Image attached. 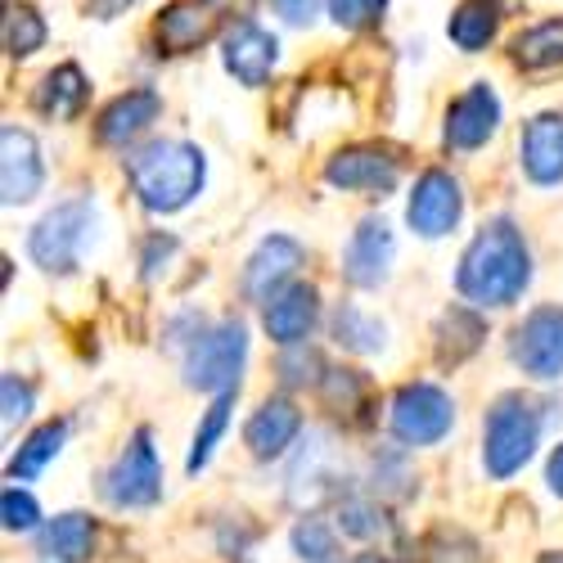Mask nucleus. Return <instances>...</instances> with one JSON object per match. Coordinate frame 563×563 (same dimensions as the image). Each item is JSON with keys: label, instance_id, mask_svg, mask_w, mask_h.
I'll use <instances>...</instances> for the list:
<instances>
[{"label": "nucleus", "instance_id": "nucleus-1", "mask_svg": "<svg viewBox=\"0 0 563 563\" xmlns=\"http://www.w3.org/2000/svg\"><path fill=\"white\" fill-rule=\"evenodd\" d=\"M528 279H532V257L523 244V230L496 217L474 234V244L464 249L460 271H455V289L474 307H509L523 298Z\"/></svg>", "mask_w": 563, "mask_h": 563}, {"label": "nucleus", "instance_id": "nucleus-2", "mask_svg": "<svg viewBox=\"0 0 563 563\" xmlns=\"http://www.w3.org/2000/svg\"><path fill=\"white\" fill-rule=\"evenodd\" d=\"M131 190L150 212H180L199 190H203V154L190 140H154L126 163Z\"/></svg>", "mask_w": 563, "mask_h": 563}, {"label": "nucleus", "instance_id": "nucleus-3", "mask_svg": "<svg viewBox=\"0 0 563 563\" xmlns=\"http://www.w3.org/2000/svg\"><path fill=\"white\" fill-rule=\"evenodd\" d=\"M90 230H96V203L90 199H64L32 225L27 253L41 271L68 275V271H77L81 249L90 244Z\"/></svg>", "mask_w": 563, "mask_h": 563}, {"label": "nucleus", "instance_id": "nucleus-4", "mask_svg": "<svg viewBox=\"0 0 563 563\" xmlns=\"http://www.w3.org/2000/svg\"><path fill=\"white\" fill-rule=\"evenodd\" d=\"M541 438V415L523 397H500L487 415V438H483V464L492 478H514L532 460Z\"/></svg>", "mask_w": 563, "mask_h": 563}, {"label": "nucleus", "instance_id": "nucleus-5", "mask_svg": "<svg viewBox=\"0 0 563 563\" xmlns=\"http://www.w3.org/2000/svg\"><path fill=\"white\" fill-rule=\"evenodd\" d=\"M244 356H249V330L240 320H221L212 330H195L190 356H185V384L208 388V393L240 388Z\"/></svg>", "mask_w": 563, "mask_h": 563}, {"label": "nucleus", "instance_id": "nucleus-6", "mask_svg": "<svg viewBox=\"0 0 563 563\" xmlns=\"http://www.w3.org/2000/svg\"><path fill=\"white\" fill-rule=\"evenodd\" d=\"M158 496H163V464H158L154 438L145 429H135L126 451L104 474V500L118 509H145V505H158Z\"/></svg>", "mask_w": 563, "mask_h": 563}, {"label": "nucleus", "instance_id": "nucleus-7", "mask_svg": "<svg viewBox=\"0 0 563 563\" xmlns=\"http://www.w3.org/2000/svg\"><path fill=\"white\" fill-rule=\"evenodd\" d=\"M451 419H455V406L438 384H406L393 397L388 424H393V438L406 446H433L451 433Z\"/></svg>", "mask_w": 563, "mask_h": 563}, {"label": "nucleus", "instance_id": "nucleus-8", "mask_svg": "<svg viewBox=\"0 0 563 563\" xmlns=\"http://www.w3.org/2000/svg\"><path fill=\"white\" fill-rule=\"evenodd\" d=\"M324 180H330L334 190H347V195L384 199L397 190L401 163L393 158V150H379V145H347L324 163Z\"/></svg>", "mask_w": 563, "mask_h": 563}, {"label": "nucleus", "instance_id": "nucleus-9", "mask_svg": "<svg viewBox=\"0 0 563 563\" xmlns=\"http://www.w3.org/2000/svg\"><path fill=\"white\" fill-rule=\"evenodd\" d=\"M509 356L532 379H559L563 374V307H537L509 339Z\"/></svg>", "mask_w": 563, "mask_h": 563}, {"label": "nucleus", "instance_id": "nucleus-10", "mask_svg": "<svg viewBox=\"0 0 563 563\" xmlns=\"http://www.w3.org/2000/svg\"><path fill=\"white\" fill-rule=\"evenodd\" d=\"M221 64L240 86L257 90L271 81L275 64H279V41L253 19H234L225 27V41H221Z\"/></svg>", "mask_w": 563, "mask_h": 563}, {"label": "nucleus", "instance_id": "nucleus-11", "mask_svg": "<svg viewBox=\"0 0 563 563\" xmlns=\"http://www.w3.org/2000/svg\"><path fill=\"white\" fill-rule=\"evenodd\" d=\"M41 180H45V163L36 135L5 122L0 126V199H5V208L32 203L41 195Z\"/></svg>", "mask_w": 563, "mask_h": 563}, {"label": "nucleus", "instance_id": "nucleus-12", "mask_svg": "<svg viewBox=\"0 0 563 563\" xmlns=\"http://www.w3.org/2000/svg\"><path fill=\"white\" fill-rule=\"evenodd\" d=\"M464 212V195H460V180L446 176V172H424L415 180L410 190V203H406V221L415 234H424V240H442V234L455 230Z\"/></svg>", "mask_w": 563, "mask_h": 563}, {"label": "nucleus", "instance_id": "nucleus-13", "mask_svg": "<svg viewBox=\"0 0 563 563\" xmlns=\"http://www.w3.org/2000/svg\"><path fill=\"white\" fill-rule=\"evenodd\" d=\"M393 253H397V240H393L388 221L365 217V221L352 230L347 253H343V275H347V285H356V289H379L384 279H388Z\"/></svg>", "mask_w": 563, "mask_h": 563}, {"label": "nucleus", "instance_id": "nucleus-14", "mask_svg": "<svg viewBox=\"0 0 563 563\" xmlns=\"http://www.w3.org/2000/svg\"><path fill=\"white\" fill-rule=\"evenodd\" d=\"M217 27H221V0H172L154 23V36L163 55H190Z\"/></svg>", "mask_w": 563, "mask_h": 563}, {"label": "nucleus", "instance_id": "nucleus-15", "mask_svg": "<svg viewBox=\"0 0 563 563\" xmlns=\"http://www.w3.org/2000/svg\"><path fill=\"white\" fill-rule=\"evenodd\" d=\"M500 126V100L487 81H474L446 109V145L451 150H483Z\"/></svg>", "mask_w": 563, "mask_h": 563}, {"label": "nucleus", "instance_id": "nucleus-16", "mask_svg": "<svg viewBox=\"0 0 563 563\" xmlns=\"http://www.w3.org/2000/svg\"><path fill=\"white\" fill-rule=\"evenodd\" d=\"M302 244L289 240V234H271V240L257 244V253L244 266V298L249 302H271L279 289L294 279V271L302 266Z\"/></svg>", "mask_w": 563, "mask_h": 563}, {"label": "nucleus", "instance_id": "nucleus-17", "mask_svg": "<svg viewBox=\"0 0 563 563\" xmlns=\"http://www.w3.org/2000/svg\"><path fill=\"white\" fill-rule=\"evenodd\" d=\"M298 433H302V410L289 397H266L249 419L244 442L257 460H279L298 442Z\"/></svg>", "mask_w": 563, "mask_h": 563}, {"label": "nucleus", "instance_id": "nucleus-18", "mask_svg": "<svg viewBox=\"0 0 563 563\" xmlns=\"http://www.w3.org/2000/svg\"><path fill=\"white\" fill-rule=\"evenodd\" d=\"M266 334L279 343V347H298L311 330H316V320H320V294L311 285H289V289H279L266 311Z\"/></svg>", "mask_w": 563, "mask_h": 563}, {"label": "nucleus", "instance_id": "nucleus-19", "mask_svg": "<svg viewBox=\"0 0 563 563\" xmlns=\"http://www.w3.org/2000/svg\"><path fill=\"white\" fill-rule=\"evenodd\" d=\"M523 172L532 185H559L563 180V118L537 113L523 131Z\"/></svg>", "mask_w": 563, "mask_h": 563}, {"label": "nucleus", "instance_id": "nucleus-20", "mask_svg": "<svg viewBox=\"0 0 563 563\" xmlns=\"http://www.w3.org/2000/svg\"><path fill=\"white\" fill-rule=\"evenodd\" d=\"M158 113H163L158 90H145V86L126 90V96H118L113 104H104V113L96 122V135L104 140V145H126V140H135Z\"/></svg>", "mask_w": 563, "mask_h": 563}, {"label": "nucleus", "instance_id": "nucleus-21", "mask_svg": "<svg viewBox=\"0 0 563 563\" xmlns=\"http://www.w3.org/2000/svg\"><path fill=\"white\" fill-rule=\"evenodd\" d=\"M339 478V464H334V446L330 438H311V446L302 451V460L294 464V478H289V500L294 505H316L320 496H330Z\"/></svg>", "mask_w": 563, "mask_h": 563}, {"label": "nucleus", "instance_id": "nucleus-22", "mask_svg": "<svg viewBox=\"0 0 563 563\" xmlns=\"http://www.w3.org/2000/svg\"><path fill=\"white\" fill-rule=\"evenodd\" d=\"M90 545H96V523L86 514H59V519L41 532V563H86Z\"/></svg>", "mask_w": 563, "mask_h": 563}, {"label": "nucleus", "instance_id": "nucleus-23", "mask_svg": "<svg viewBox=\"0 0 563 563\" xmlns=\"http://www.w3.org/2000/svg\"><path fill=\"white\" fill-rule=\"evenodd\" d=\"M36 109L45 118H55V122H68L86 109V73L77 64H59L41 77L36 86Z\"/></svg>", "mask_w": 563, "mask_h": 563}, {"label": "nucleus", "instance_id": "nucleus-24", "mask_svg": "<svg viewBox=\"0 0 563 563\" xmlns=\"http://www.w3.org/2000/svg\"><path fill=\"white\" fill-rule=\"evenodd\" d=\"M496 27H500V0H460L451 23H446V36L460 45V51L478 55L496 36Z\"/></svg>", "mask_w": 563, "mask_h": 563}, {"label": "nucleus", "instance_id": "nucleus-25", "mask_svg": "<svg viewBox=\"0 0 563 563\" xmlns=\"http://www.w3.org/2000/svg\"><path fill=\"white\" fill-rule=\"evenodd\" d=\"M487 339V324L474 316V311H464V307H451L438 324V361L442 365H460L464 356H474Z\"/></svg>", "mask_w": 563, "mask_h": 563}, {"label": "nucleus", "instance_id": "nucleus-26", "mask_svg": "<svg viewBox=\"0 0 563 563\" xmlns=\"http://www.w3.org/2000/svg\"><path fill=\"white\" fill-rule=\"evenodd\" d=\"M514 64L523 73H545L563 64V19H545L537 27H528L514 41Z\"/></svg>", "mask_w": 563, "mask_h": 563}, {"label": "nucleus", "instance_id": "nucleus-27", "mask_svg": "<svg viewBox=\"0 0 563 563\" xmlns=\"http://www.w3.org/2000/svg\"><path fill=\"white\" fill-rule=\"evenodd\" d=\"M64 438H68V419H51V424H41L10 460V478H36L45 464H51L59 451H64Z\"/></svg>", "mask_w": 563, "mask_h": 563}, {"label": "nucleus", "instance_id": "nucleus-28", "mask_svg": "<svg viewBox=\"0 0 563 563\" xmlns=\"http://www.w3.org/2000/svg\"><path fill=\"white\" fill-rule=\"evenodd\" d=\"M334 339H339L347 352L369 356V352H384L388 330H384V320H374V316H365L361 307L343 302V307L334 311Z\"/></svg>", "mask_w": 563, "mask_h": 563}, {"label": "nucleus", "instance_id": "nucleus-29", "mask_svg": "<svg viewBox=\"0 0 563 563\" xmlns=\"http://www.w3.org/2000/svg\"><path fill=\"white\" fill-rule=\"evenodd\" d=\"M0 41H5V55L10 59H27L45 45V23L32 5H5V23H0Z\"/></svg>", "mask_w": 563, "mask_h": 563}, {"label": "nucleus", "instance_id": "nucleus-30", "mask_svg": "<svg viewBox=\"0 0 563 563\" xmlns=\"http://www.w3.org/2000/svg\"><path fill=\"white\" fill-rule=\"evenodd\" d=\"M230 406H234V388H230V393H217V401H212L208 415L199 419L190 460H185V468H190V474L208 468V460H212V451H217V442H221V433H225V424H230Z\"/></svg>", "mask_w": 563, "mask_h": 563}, {"label": "nucleus", "instance_id": "nucleus-31", "mask_svg": "<svg viewBox=\"0 0 563 563\" xmlns=\"http://www.w3.org/2000/svg\"><path fill=\"white\" fill-rule=\"evenodd\" d=\"M289 541H294V554L302 563H339V537L320 519H298Z\"/></svg>", "mask_w": 563, "mask_h": 563}, {"label": "nucleus", "instance_id": "nucleus-32", "mask_svg": "<svg viewBox=\"0 0 563 563\" xmlns=\"http://www.w3.org/2000/svg\"><path fill=\"white\" fill-rule=\"evenodd\" d=\"M339 523L347 537H379L384 532V509L374 505V500H343L339 505Z\"/></svg>", "mask_w": 563, "mask_h": 563}, {"label": "nucleus", "instance_id": "nucleus-33", "mask_svg": "<svg viewBox=\"0 0 563 563\" xmlns=\"http://www.w3.org/2000/svg\"><path fill=\"white\" fill-rule=\"evenodd\" d=\"M0 519H5V532H32L36 519H41V509H36V500L27 492L5 487L0 492Z\"/></svg>", "mask_w": 563, "mask_h": 563}, {"label": "nucleus", "instance_id": "nucleus-34", "mask_svg": "<svg viewBox=\"0 0 563 563\" xmlns=\"http://www.w3.org/2000/svg\"><path fill=\"white\" fill-rule=\"evenodd\" d=\"M0 401H5V429H14L19 419H27L32 415V406H36V393H32V384L27 379H19V374H5L0 379Z\"/></svg>", "mask_w": 563, "mask_h": 563}, {"label": "nucleus", "instance_id": "nucleus-35", "mask_svg": "<svg viewBox=\"0 0 563 563\" xmlns=\"http://www.w3.org/2000/svg\"><path fill=\"white\" fill-rule=\"evenodd\" d=\"M384 5H388V0H330V19L339 27H347V32H356V27L379 23Z\"/></svg>", "mask_w": 563, "mask_h": 563}, {"label": "nucleus", "instance_id": "nucleus-36", "mask_svg": "<svg viewBox=\"0 0 563 563\" xmlns=\"http://www.w3.org/2000/svg\"><path fill=\"white\" fill-rule=\"evenodd\" d=\"M361 393H365V384H361V374L356 369H330L324 374V401H330L334 410L339 406H361Z\"/></svg>", "mask_w": 563, "mask_h": 563}, {"label": "nucleus", "instance_id": "nucleus-37", "mask_svg": "<svg viewBox=\"0 0 563 563\" xmlns=\"http://www.w3.org/2000/svg\"><path fill=\"white\" fill-rule=\"evenodd\" d=\"M275 14H285L289 23H316V14H320V0H275Z\"/></svg>", "mask_w": 563, "mask_h": 563}, {"label": "nucleus", "instance_id": "nucleus-38", "mask_svg": "<svg viewBox=\"0 0 563 563\" xmlns=\"http://www.w3.org/2000/svg\"><path fill=\"white\" fill-rule=\"evenodd\" d=\"M176 253V240L172 234H154L150 249H145V275H158V262H167Z\"/></svg>", "mask_w": 563, "mask_h": 563}, {"label": "nucleus", "instance_id": "nucleus-39", "mask_svg": "<svg viewBox=\"0 0 563 563\" xmlns=\"http://www.w3.org/2000/svg\"><path fill=\"white\" fill-rule=\"evenodd\" d=\"M545 483H550V492L563 500V446H554V455H550V464H545Z\"/></svg>", "mask_w": 563, "mask_h": 563}, {"label": "nucleus", "instance_id": "nucleus-40", "mask_svg": "<svg viewBox=\"0 0 563 563\" xmlns=\"http://www.w3.org/2000/svg\"><path fill=\"white\" fill-rule=\"evenodd\" d=\"M126 5L131 0H86V10L96 19H118V14H126Z\"/></svg>", "mask_w": 563, "mask_h": 563}, {"label": "nucleus", "instance_id": "nucleus-41", "mask_svg": "<svg viewBox=\"0 0 563 563\" xmlns=\"http://www.w3.org/2000/svg\"><path fill=\"white\" fill-rule=\"evenodd\" d=\"M352 563H393V559H384V554H356Z\"/></svg>", "mask_w": 563, "mask_h": 563}, {"label": "nucleus", "instance_id": "nucleus-42", "mask_svg": "<svg viewBox=\"0 0 563 563\" xmlns=\"http://www.w3.org/2000/svg\"><path fill=\"white\" fill-rule=\"evenodd\" d=\"M541 563H563V550H550V554H541Z\"/></svg>", "mask_w": 563, "mask_h": 563}]
</instances>
